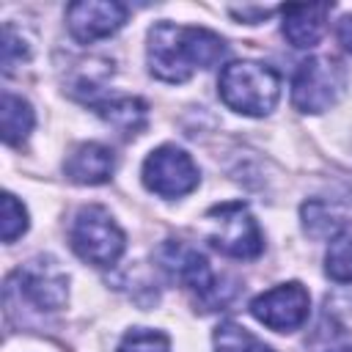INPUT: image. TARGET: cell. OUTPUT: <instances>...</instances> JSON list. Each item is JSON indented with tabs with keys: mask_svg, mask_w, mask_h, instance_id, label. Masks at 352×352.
Instances as JSON below:
<instances>
[{
	"mask_svg": "<svg viewBox=\"0 0 352 352\" xmlns=\"http://www.w3.org/2000/svg\"><path fill=\"white\" fill-rule=\"evenodd\" d=\"M223 55V38L206 28L157 22L148 30V69L165 82H187L198 69H212Z\"/></svg>",
	"mask_w": 352,
	"mask_h": 352,
	"instance_id": "1",
	"label": "cell"
},
{
	"mask_svg": "<svg viewBox=\"0 0 352 352\" xmlns=\"http://www.w3.org/2000/svg\"><path fill=\"white\" fill-rule=\"evenodd\" d=\"M220 99L242 116H267L280 96V74L258 60H236L223 66L217 80Z\"/></svg>",
	"mask_w": 352,
	"mask_h": 352,
	"instance_id": "2",
	"label": "cell"
},
{
	"mask_svg": "<svg viewBox=\"0 0 352 352\" xmlns=\"http://www.w3.org/2000/svg\"><path fill=\"white\" fill-rule=\"evenodd\" d=\"M157 261L160 267L176 278L184 289H190L195 294V300L212 311V308H220L228 302L231 297V289L228 286H220V280L214 278L209 261L204 253H198L195 248L184 245V242H176V239H168L160 250H157Z\"/></svg>",
	"mask_w": 352,
	"mask_h": 352,
	"instance_id": "3",
	"label": "cell"
},
{
	"mask_svg": "<svg viewBox=\"0 0 352 352\" xmlns=\"http://www.w3.org/2000/svg\"><path fill=\"white\" fill-rule=\"evenodd\" d=\"M206 239L226 256L234 258H256L264 250V236L250 209L242 201H226L212 206L206 214Z\"/></svg>",
	"mask_w": 352,
	"mask_h": 352,
	"instance_id": "4",
	"label": "cell"
},
{
	"mask_svg": "<svg viewBox=\"0 0 352 352\" xmlns=\"http://www.w3.org/2000/svg\"><path fill=\"white\" fill-rule=\"evenodd\" d=\"M74 253L94 267H113L124 253V231L104 206H82L69 228Z\"/></svg>",
	"mask_w": 352,
	"mask_h": 352,
	"instance_id": "5",
	"label": "cell"
},
{
	"mask_svg": "<svg viewBox=\"0 0 352 352\" xmlns=\"http://www.w3.org/2000/svg\"><path fill=\"white\" fill-rule=\"evenodd\" d=\"M346 88V69L336 58H308L292 82V102L302 113L330 110Z\"/></svg>",
	"mask_w": 352,
	"mask_h": 352,
	"instance_id": "6",
	"label": "cell"
},
{
	"mask_svg": "<svg viewBox=\"0 0 352 352\" xmlns=\"http://www.w3.org/2000/svg\"><path fill=\"white\" fill-rule=\"evenodd\" d=\"M143 184L162 198H179L198 187V168L187 151L160 146L143 162Z\"/></svg>",
	"mask_w": 352,
	"mask_h": 352,
	"instance_id": "7",
	"label": "cell"
},
{
	"mask_svg": "<svg viewBox=\"0 0 352 352\" xmlns=\"http://www.w3.org/2000/svg\"><path fill=\"white\" fill-rule=\"evenodd\" d=\"M308 311H311V297L297 280L272 286L250 302V314L275 333H292L302 327Z\"/></svg>",
	"mask_w": 352,
	"mask_h": 352,
	"instance_id": "8",
	"label": "cell"
},
{
	"mask_svg": "<svg viewBox=\"0 0 352 352\" xmlns=\"http://www.w3.org/2000/svg\"><path fill=\"white\" fill-rule=\"evenodd\" d=\"M66 22L77 41L91 44L107 38L126 22V6L116 0H80L66 8Z\"/></svg>",
	"mask_w": 352,
	"mask_h": 352,
	"instance_id": "9",
	"label": "cell"
},
{
	"mask_svg": "<svg viewBox=\"0 0 352 352\" xmlns=\"http://www.w3.org/2000/svg\"><path fill=\"white\" fill-rule=\"evenodd\" d=\"M19 294H25L41 311H58L66 302V275L52 258H36L16 270Z\"/></svg>",
	"mask_w": 352,
	"mask_h": 352,
	"instance_id": "10",
	"label": "cell"
},
{
	"mask_svg": "<svg viewBox=\"0 0 352 352\" xmlns=\"http://www.w3.org/2000/svg\"><path fill=\"white\" fill-rule=\"evenodd\" d=\"M333 6L330 3H308V6H283V36L289 38L292 47L308 50L316 47L319 38L324 36V25L330 16Z\"/></svg>",
	"mask_w": 352,
	"mask_h": 352,
	"instance_id": "11",
	"label": "cell"
},
{
	"mask_svg": "<svg viewBox=\"0 0 352 352\" xmlns=\"http://www.w3.org/2000/svg\"><path fill=\"white\" fill-rule=\"evenodd\" d=\"M74 184H104L116 170V154L102 143H80L63 162Z\"/></svg>",
	"mask_w": 352,
	"mask_h": 352,
	"instance_id": "12",
	"label": "cell"
},
{
	"mask_svg": "<svg viewBox=\"0 0 352 352\" xmlns=\"http://www.w3.org/2000/svg\"><path fill=\"white\" fill-rule=\"evenodd\" d=\"M96 113L116 126L124 135H138L146 126V102L132 99V96H118V99H104L94 104Z\"/></svg>",
	"mask_w": 352,
	"mask_h": 352,
	"instance_id": "13",
	"label": "cell"
},
{
	"mask_svg": "<svg viewBox=\"0 0 352 352\" xmlns=\"http://www.w3.org/2000/svg\"><path fill=\"white\" fill-rule=\"evenodd\" d=\"M33 107L22 99V96H14V94H3V102H0V126H3V140L8 146H19L30 129H33Z\"/></svg>",
	"mask_w": 352,
	"mask_h": 352,
	"instance_id": "14",
	"label": "cell"
},
{
	"mask_svg": "<svg viewBox=\"0 0 352 352\" xmlns=\"http://www.w3.org/2000/svg\"><path fill=\"white\" fill-rule=\"evenodd\" d=\"M302 226H305V231H308L311 236L324 239V236H336V234L341 231L344 220H341V214H338L330 204H324V201H311V204L302 206Z\"/></svg>",
	"mask_w": 352,
	"mask_h": 352,
	"instance_id": "15",
	"label": "cell"
},
{
	"mask_svg": "<svg viewBox=\"0 0 352 352\" xmlns=\"http://www.w3.org/2000/svg\"><path fill=\"white\" fill-rule=\"evenodd\" d=\"M214 352H272V349L242 324L226 322L214 330Z\"/></svg>",
	"mask_w": 352,
	"mask_h": 352,
	"instance_id": "16",
	"label": "cell"
},
{
	"mask_svg": "<svg viewBox=\"0 0 352 352\" xmlns=\"http://www.w3.org/2000/svg\"><path fill=\"white\" fill-rule=\"evenodd\" d=\"M324 270L336 283H352V234H338L330 242Z\"/></svg>",
	"mask_w": 352,
	"mask_h": 352,
	"instance_id": "17",
	"label": "cell"
},
{
	"mask_svg": "<svg viewBox=\"0 0 352 352\" xmlns=\"http://www.w3.org/2000/svg\"><path fill=\"white\" fill-rule=\"evenodd\" d=\"M118 352H170V344H168V336L157 330L135 327L121 338Z\"/></svg>",
	"mask_w": 352,
	"mask_h": 352,
	"instance_id": "18",
	"label": "cell"
},
{
	"mask_svg": "<svg viewBox=\"0 0 352 352\" xmlns=\"http://www.w3.org/2000/svg\"><path fill=\"white\" fill-rule=\"evenodd\" d=\"M25 228H28V212H25V206L11 192H6L3 195V214H0L3 242H14L16 236L25 234Z\"/></svg>",
	"mask_w": 352,
	"mask_h": 352,
	"instance_id": "19",
	"label": "cell"
},
{
	"mask_svg": "<svg viewBox=\"0 0 352 352\" xmlns=\"http://www.w3.org/2000/svg\"><path fill=\"white\" fill-rule=\"evenodd\" d=\"M16 44H22V41H16L14 28H11V25H6V30H3V69H6V72H11V69H14L16 58H19V60H22V58H28V50H19Z\"/></svg>",
	"mask_w": 352,
	"mask_h": 352,
	"instance_id": "20",
	"label": "cell"
},
{
	"mask_svg": "<svg viewBox=\"0 0 352 352\" xmlns=\"http://www.w3.org/2000/svg\"><path fill=\"white\" fill-rule=\"evenodd\" d=\"M336 33H338V41L344 44V50H349V52H352V16H344V19L338 22Z\"/></svg>",
	"mask_w": 352,
	"mask_h": 352,
	"instance_id": "21",
	"label": "cell"
},
{
	"mask_svg": "<svg viewBox=\"0 0 352 352\" xmlns=\"http://www.w3.org/2000/svg\"><path fill=\"white\" fill-rule=\"evenodd\" d=\"M330 352H352V346H338V349H330Z\"/></svg>",
	"mask_w": 352,
	"mask_h": 352,
	"instance_id": "22",
	"label": "cell"
}]
</instances>
